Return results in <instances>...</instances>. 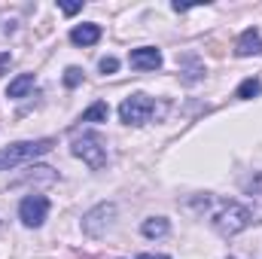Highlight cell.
<instances>
[{
  "instance_id": "obj_1",
  "label": "cell",
  "mask_w": 262,
  "mask_h": 259,
  "mask_svg": "<svg viewBox=\"0 0 262 259\" xmlns=\"http://www.w3.org/2000/svg\"><path fill=\"white\" fill-rule=\"evenodd\" d=\"M192 204H195V207H201V213L207 217V223H210V226H213L223 238H232V235L244 232V229L253 223L250 207H244L241 201L213 198V195H198Z\"/></svg>"
},
{
  "instance_id": "obj_2",
  "label": "cell",
  "mask_w": 262,
  "mask_h": 259,
  "mask_svg": "<svg viewBox=\"0 0 262 259\" xmlns=\"http://www.w3.org/2000/svg\"><path fill=\"white\" fill-rule=\"evenodd\" d=\"M52 146H55V140H52V137L12 143V146L0 149V171H12V168H18V165H25V162L37 159V156H46V153H49Z\"/></svg>"
},
{
  "instance_id": "obj_3",
  "label": "cell",
  "mask_w": 262,
  "mask_h": 259,
  "mask_svg": "<svg viewBox=\"0 0 262 259\" xmlns=\"http://www.w3.org/2000/svg\"><path fill=\"white\" fill-rule=\"evenodd\" d=\"M73 156L76 159H82L92 171H101L104 165H107V143L98 137V134H82V137H76L73 140Z\"/></svg>"
},
{
  "instance_id": "obj_4",
  "label": "cell",
  "mask_w": 262,
  "mask_h": 259,
  "mask_svg": "<svg viewBox=\"0 0 262 259\" xmlns=\"http://www.w3.org/2000/svg\"><path fill=\"white\" fill-rule=\"evenodd\" d=\"M152 110H156L152 98L143 95V92H137V95H128V98L119 104V119H122L125 125H143V122H149Z\"/></svg>"
},
{
  "instance_id": "obj_5",
  "label": "cell",
  "mask_w": 262,
  "mask_h": 259,
  "mask_svg": "<svg viewBox=\"0 0 262 259\" xmlns=\"http://www.w3.org/2000/svg\"><path fill=\"white\" fill-rule=\"evenodd\" d=\"M113 220H116V204L101 201L98 207H92V210L82 217V232H85L89 238H104L107 229L113 226Z\"/></svg>"
},
{
  "instance_id": "obj_6",
  "label": "cell",
  "mask_w": 262,
  "mask_h": 259,
  "mask_svg": "<svg viewBox=\"0 0 262 259\" xmlns=\"http://www.w3.org/2000/svg\"><path fill=\"white\" fill-rule=\"evenodd\" d=\"M46 213H49V198H46V195H28V198H21V204H18V220H21L28 229L43 226Z\"/></svg>"
},
{
  "instance_id": "obj_7",
  "label": "cell",
  "mask_w": 262,
  "mask_h": 259,
  "mask_svg": "<svg viewBox=\"0 0 262 259\" xmlns=\"http://www.w3.org/2000/svg\"><path fill=\"white\" fill-rule=\"evenodd\" d=\"M128 61L134 70H159L162 67V52L152 49V46H140L128 55Z\"/></svg>"
},
{
  "instance_id": "obj_8",
  "label": "cell",
  "mask_w": 262,
  "mask_h": 259,
  "mask_svg": "<svg viewBox=\"0 0 262 259\" xmlns=\"http://www.w3.org/2000/svg\"><path fill=\"white\" fill-rule=\"evenodd\" d=\"M235 55L238 58H250V55H262V37L256 28H247L241 37H238V43H235Z\"/></svg>"
},
{
  "instance_id": "obj_9",
  "label": "cell",
  "mask_w": 262,
  "mask_h": 259,
  "mask_svg": "<svg viewBox=\"0 0 262 259\" xmlns=\"http://www.w3.org/2000/svg\"><path fill=\"white\" fill-rule=\"evenodd\" d=\"M70 40H73L76 46H95V43L101 40V28H98V25H76V28L70 31Z\"/></svg>"
},
{
  "instance_id": "obj_10",
  "label": "cell",
  "mask_w": 262,
  "mask_h": 259,
  "mask_svg": "<svg viewBox=\"0 0 262 259\" xmlns=\"http://www.w3.org/2000/svg\"><path fill=\"white\" fill-rule=\"evenodd\" d=\"M34 73H21V76H15L12 82H9V89H6V98H25L31 89H34Z\"/></svg>"
},
{
  "instance_id": "obj_11",
  "label": "cell",
  "mask_w": 262,
  "mask_h": 259,
  "mask_svg": "<svg viewBox=\"0 0 262 259\" xmlns=\"http://www.w3.org/2000/svg\"><path fill=\"white\" fill-rule=\"evenodd\" d=\"M168 229H171V223H168L165 217H149V220H143V226H140V232H143L146 238H162V235H168Z\"/></svg>"
},
{
  "instance_id": "obj_12",
  "label": "cell",
  "mask_w": 262,
  "mask_h": 259,
  "mask_svg": "<svg viewBox=\"0 0 262 259\" xmlns=\"http://www.w3.org/2000/svg\"><path fill=\"white\" fill-rule=\"evenodd\" d=\"M107 116H110L107 101H95V104L82 113V122H107Z\"/></svg>"
},
{
  "instance_id": "obj_13",
  "label": "cell",
  "mask_w": 262,
  "mask_h": 259,
  "mask_svg": "<svg viewBox=\"0 0 262 259\" xmlns=\"http://www.w3.org/2000/svg\"><path fill=\"white\" fill-rule=\"evenodd\" d=\"M259 92H262V82L256 76H250V79H244V82L238 85V98H241V101H250V98H256Z\"/></svg>"
},
{
  "instance_id": "obj_14",
  "label": "cell",
  "mask_w": 262,
  "mask_h": 259,
  "mask_svg": "<svg viewBox=\"0 0 262 259\" xmlns=\"http://www.w3.org/2000/svg\"><path fill=\"white\" fill-rule=\"evenodd\" d=\"M79 82H82V70H79V67H67L64 70V85L67 89H76Z\"/></svg>"
},
{
  "instance_id": "obj_15",
  "label": "cell",
  "mask_w": 262,
  "mask_h": 259,
  "mask_svg": "<svg viewBox=\"0 0 262 259\" xmlns=\"http://www.w3.org/2000/svg\"><path fill=\"white\" fill-rule=\"evenodd\" d=\"M244 189H247V192H262V171L259 174H253V177L244 183Z\"/></svg>"
},
{
  "instance_id": "obj_16",
  "label": "cell",
  "mask_w": 262,
  "mask_h": 259,
  "mask_svg": "<svg viewBox=\"0 0 262 259\" xmlns=\"http://www.w3.org/2000/svg\"><path fill=\"white\" fill-rule=\"evenodd\" d=\"M101 70H104V73H116V70H119V61H116L113 55H107V58H101Z\"/></svg>"
},
{
  "instance_id": "obj_17",
  "label": "cell",
  "mask_w": 262,
  "mask_h": 259,
  "mask_svg": "<svg viewBox=\"0 0 262 259\" xmlns=\"http://www.w3.org/2000/svg\"><path fill=\"white\" fill-rule=\"evenodd\" d=\"M61 9H64L67 15H76V12L82 9V3H61Z\"/></svg>"
},
{
  "instance_id": "obj_18",
  "label": "cell",
  "mask_w": 262,
  "mask_h": 259,
  "mask_svg": "<svg viewBox=\"0 0 262 259\" xmlns=\"http://www.w3.org/2000/svg\"><path fill=\"white\" fill-rule=\"evenodd\" d=\"M12 64V55H9V52H3V55H0V76H3V73H6V67Z\"/></svg>"
},
{
  "instance_id": "obj_19",
  "label": "cell",
  "mask_w": 262,
  "mask_h": 259,
  "mask_svg": "<svg viewBox=\"0 0 262 259\" xmlns=\"http://www.w3.org/2000/svg\"><path fill=\"white\" fill-rule=\"evenodd\" d=\"M137 259H168V256H156V253H140Z\"/></svg>"
}]
</instances>
